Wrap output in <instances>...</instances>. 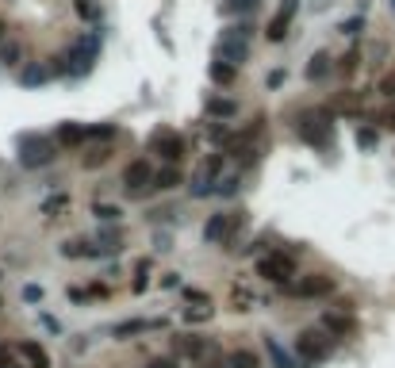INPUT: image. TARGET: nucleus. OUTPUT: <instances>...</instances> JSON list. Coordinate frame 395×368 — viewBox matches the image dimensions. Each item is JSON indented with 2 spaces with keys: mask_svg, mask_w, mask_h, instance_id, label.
Returning a JSON list of instances; mask_svg holds the SVG:
<instances>
[{
  "mask_svg": "<svg viewBox=\"0 0 395 368\" xmlns=\"http://www.w3.org/2000/svg\"><path fill=\"white\" fill-rule=\"evenodd\" d=\"M330 107H311V112H303L300 119H295V135L303 138L307 146H315V150H326L330 146Z\"/></svg>",
  "mask_w": 395,
  "mask_h": 368,
  "instance_id": "nucleus-1",
  "label": "nucleus"
},
{
  "mask_svg": "<svg viewBox=\"0 0 395 368\" xmlns=\"http://www.w3.org/2000/svg\"><path fill=\"white\" fill-rule=\"evenodd\" d=\"M173 353H180V357H215V342H208V337H196V334H177L173 337Z\"/></svg>",
  "mask_w": 395,
  "mask_h": 368,
  "instance_id": "nucleus-7",
  "label": "nucleus"
},
{
  "mask_svg": "<svg viewBox=\"0 0 395 368\" xmlns=\"http://www.w3.org/2000/svg\"><path fill=\"white\" fill-rule=\"evenodd\" d=\"M246 38H249V27H246V23H238V27H226L223 38H219V46H215L219 61L238 69L242 61L249 58V43H246Z\"/></svg>",
  "mask_w": 395,
  "mask_h": 368,
  "instance_id": "nucleus-2",
  "label": "nucleus"
},
{
  "mask_svg": "<svg viewBox=\"0 0 395 368\" xmlns=\"http://www.w3.org/2000/svg\"><path fill=\"white\" fill-rule=\"evenodd\" d=\"M234 184H238V176H226V181H219V192H226V196H231Z\"/></svg>",
  "mask_w": 395,
  "mask_h": 368,
  "instance_id": "nucleus-37",
  "label": "nucleus"
},
{
  "mask_svg": "<svg viewBox=\"0 0 395 368\" xmlns=\"http://www.w3.org/2000/svg\"><path fill=\"white\" fill-rule=\"evenodd\" d=\"M77 15L81 20H100V4H93V0H77Z\"/></svg>",
  "mask_w": 395,
  "mask_h": 368,
  "instance_id": "nucleus-27",
  "label": "nucleus"
},
{
  "mask_svg": "<svg viewBox=\"0 0 395 368\" xmlns=\"http://www.w3.org/2000/svg\"><path fill=\"white\" fill-rule=\"evenodd\" d=\"M376 142V130H357V146H372Z\"/></svg>",
  "mask_w": 395,
  "mask_h": 368,
  "instance_id": "nucleus-35",
  "label": "nucleus"
},
{
  "mask_svg": "<svg viewBox=\"0 0 395 368\" xmlns=\"http://www.w3.org/2000/svg\"><path fill=\"white\" fill-rule=\"evenodd\" d=\"M0 368H20V365H12V357L4 349H0Z\"/></svg>",
  "mask_w": 395,
  "mask_h": 368,
  "instance_id": "nucleus-39",
  "label": "nucleus"
},
{
  "mask_svg": "<svg viewBox=\"0 0 395 368\" xmlns=\"http://www.w3.org/2000/svg\"><path fill=\"white\" fill-rule=\"evenodd\" d=\"M330 112L357 115V112H361V96H357V92H338V96H334V104H330Z\"/></svg>",
  "mask_w": 395,
  "mask_h": 368,
  "instance_id": "nucleus-14",
  "label": "nucleus"
},
{
  "mask_svg": "<svg viewBox=\"0 0 395 368\" xmlns=\"http://www.w3.org/2000/svg\"><path fill=\"white\" fill-rule=\"evenodd\" d=\"M234 230H238V215L219 211V215H211V219H208V227H203V238H208V242H226Z\"/></svg>",
  "mask_w": 395,
  "mask_h": 368,
  "instance_id": "nucleus-9",
  "label": "nucleus"
},
{
  "mask_svg": "<svg viewBox=\"0 0 395 368\" xmlns=\"http://www.w3.org/2000/svg\"><path fill=\"white\" fill-rule=\"evenodd\" d=\"M357 69V50H349L346 58H341V73H353Z\"/></svg>",
  "mask_w": 395,
  "mask_h": 368,
  "instance_id": "nucleus-34",
  "label": "nucleus"
},
{
  "mask_svg": "<svg viewBox=\"0 0 395 368\" xmlns=\"http://www.w3.org/2000/svg\"><path fill=\"white\" fill-rule=\"evenodd\" d=\"M208 115L231 119V115H238V104H234V100H219V96H211V100H208Z\"/></svg>",
  "mask_w": 395,
  "mask_h": 368,
  "instance_id": "nucleus-17",
  "label": "nucleus"
},
{
  "mask_svg": "<svg viewBox=\"0 0 395 368\" xmlns=\"http://www.w3.org/2000/svg\"><path fill=\"white\" fill-rule=\"evenodd\" d=\"M211 311H215L211 303H200V307H192V311H185V319H188V322H208Z\"/></svg>",
  "mask_w": 395,
  "mask_h": 368,
  "instance_id": "nucleus-26",
  "label": "nucleus"
},
{
  "mask_svg": "<svg viewBox=\"0 0 395 368\" xmlns=\"http://www.w3.org/2000/svg\"><path fill=\"white\" fill-rule=\"evenodd\" d=\"M257 0H226V12H254Z\"/></svg>",
  "mask_w": 395,
  "mask_h": 368,
  "instance_id": "nucleus-29",
  "label": "nucleus"
},
{
  "mask_svg": "<svg viewBox=\"0 0 395 368\" xmlns=\"http://www.w3.org/2000/svg\"><path fill=\"white\" fill-rule=\"evenodd\" d=\"M326 73H330V54L318 50L315 58H311V66H307V81H323Z\"/></svg>",
  "mask_w": 395,
  "mask_h": 368,
  "instance_id": "nucleus-15",
  "label": "nucleus"
},
{
  "mask_svg": "<svg viewBox=\"0 0 395 368\" xmlns=\"http://www.w3.org/2000/svg\"><path fill=\"white\" fill-rule=\"evenodd\" d=\"M295 12H300V0H284V4H280L277 12H272L269 27H265V35H269V43H280V38L288 35V27H292Z\"/></svg>",
  "mask_w": 395,
  "mask_h": 368,
  "instance_id": "nucleus-8",
  "label": "nucleus"
},
{
  "mask_svg": "<svg viewBox=\"0 0 395 368\" xmlns=\"http://www.w3.org/2000/svg\"><path fill=\"white\" fill-rule=\"evenodd\" d=\"M380 96L395 100V69H392V73H384V77H380Z\"/></svg>",
  "mask_w": 395,
  "mask_h": 368,
  "instance_id": "nucleus-28",
  "label": "nucleus"
},
{
  "mask_svg": "<svg viewBox=\"0 0 395 368\" xmlns=\"http://www.w3.org/2000/svg\"><path fill=\"white\" fill-rule=\"evenodd\" d=\"M150 150L162 153V158L169 161V165H177L180 153H185V138H180L173 127H157L154 135H150Z\"/></svg>",
  "mask_w": 395,
  "mask_h": 368,
  "instance_id": "nucleus-4",
  "label": "nucleus"
},
{
  "mask_svg": "<svg viewBox=\"0 0 395 368\" xmlns=\"http://www.w3.org/2000/svg\"><path fill=\"white\" fill-rule=\"evenodd\" d=\"M96 215H100V219H119V207H108V204H96Z\"/></svg>",
  "mask_w": 395,
  "mask_h": 368,
  "instance_id": "nucleus-33",
  "label": "nucleus"
},
{
  "mask_svg": "<svg viewBox=\"0 0 395 368\" xmlns=\"http://www.w3.org/2000/svg\"><path fill=\"white\" fill-rule=\"evenodd\" d=\"M20 353H24V357L31 360V368H50V360H47V353H42V345L24 342V345H20Z\"/></svg>",
  "mask_w": 395,
  "mask_h": 368,
  "instance_id": "nucleus-19",
  "label": "nucleus"
},
{
  "mask_svg": "<svg viewBox=\"0 0 395 368\" xmlns=\"http://www.w3.org/2000/svg\"><path fill=\"white\" fill-rule=\"evenodd\" d=\"M157 326V322H142V319H131V322H119L116 326V337H131V334H142V330Z\"/></svg>",
  "mask_w": 395,
  "mask_h": 368,
  "instance_id": "nucleus-22",
  "label": "nucleus"
},
{
  "mask_svg": "<svg viewBox=\"0 0 395 368\" xmlns=\"http://www.w3.org/2000/svg\"><path fill=\"white\" fill-rule=\"evenodd\" d=\"M146 368H177V360H173V357H157V360H150Z\"/></svg>",
  "mask_w": 395,
  "mask_h": 368,
  "instance_id": "nucleus-36",
  "label": "nucleus"
},
{
  "mask_svg": "<svg viewBox=\"0 0 395 368\" xmlns=\"http://www.w3.org/2000/svg\"><path fill=\"white\" fill-rule=\"evenodd\" d=\"M47 77H50V66H27L24 73H20V84L35 89V84H47Z\"/></svg>",
  "mask_w": 395,
  "mask_h": 368,
  "instance_id": "nucleus-16",
  "label": "nucleus"
},
{
  "mask_svg": "<svg viewBox=\"0 0 395 368\" xmlns=\"http://www.w3.org/2000/svg\"><path fill=\"white\" fill-rule=\"evenodd\" d=\"M392 8H395V0H392Z\"/></svg>",
  "mask_w": 395,
  "mask_h": 368,
  "instance_id": "nucleus-42",
  "label": "nucleus"
},
{
  "mask_svg": "<svg viewBox=\"0 0 395 368\" xmlns=\"http://www.w3.org/2000/svg\"><path fill=\"white\" fill-rule=\"evenodd\" d=\"M249 303H254V299H249V291L234 288V311H249Z\"/></svg>",
  "mask_w": 395,
  "mask_h": 368,
  "instance_id": "nucleus-31",
  "label": "nucleus"
},
{
  "mask_svg": "<svg viewBox=\"0 0 395 368\" xmlns=\"http://www.w3.org/2000/svg\"><path fill=\"white\" fill-rule=\"evenodd\" d=\"M295 353H300L303 360H311V365H315V360H323L326 353H330V337L318 334V330H303V334L295 337Z\"/></svg>",
  "mask_w": 395,
  "mask_h": 368,
  "instance_id": "nucleus-6",
  "label": "nucleus"
},
{
  "mask_svg": "<svg viewBox=\"0 0 395 368\" xmlns=\"http://www.w3.org/2000/svg\"><path fill=\"white\" fill-rule=\"evenodd\" d=\"M180 184V169L177 165H165L154 173V188H177Z\"/></svg>",
  "mask_w": 395,
  "mask_h": 368,
  "instance_id": "nucleus-18",
  "label": "nucleus"
},
{
  "mask_svg": "<svg viewBox=\"0 0 395 368\" xmlns=\"http://www.w3.org/2000/svg\"><path fill=\"white\" fill-rule=\"evenodd\" d=\"M265 345H269V357L277 360V368H300V365H295V360L288 357V353H284V349H280L277 342H272V337H265Z\"/></svg>",
  "mask_w": 395,
  "mask_h": 368,
  "instance_id": "nucleus-23",
  "label": "nucleus"
},
{
  "mask_svg": "<svg viewBox=\"0 0 395 368\" xmlns=\"http://www.w3.org/2000/svg\"><path fill=\"white\" fill-rule=\"evenodd\" d=\"M380 123H384L387 130H395V112H387V115H384V119H380Z\"/></svg>",
  "mask_w": 395,
  "mask_h": 368,
  "instance_id": "nucleus-40",
  "label": "nucleus"
},
{
  "mask_svg": "<svg viewBox=\"0 0 395 368\" xmlns=\"http://www.w3.org/2000/svg\"><path fill=\"white\" fill-rule=\"evenodd\" d=\"M0 38H4V23H0Z\"/></svg>",
  "mask_w": 395,
  "mask_h": 368,
  "instance_id": "nucleus-41",
  "label": "nucleus"
},
{
  "mask_svg": "<svg viewBox=\"0 0 395 368\" xmlns=\"http://www.w3.org/2000/svg\"><path fill=\"white\" fill-rule=\"evenodd\" d=\"M257 273H261L265 280H272V284H288L295 276V261L288 257V253H269V257L257 261Z\"/></svg>",
  "mask_w": 395,
  "mask_h": 368,
  "instance_id": "nucleus-5",
  "label": "nucleus"
},
{
  "mask_svg": "<svg viewBox=\"0 0 395 368\" xmlns=\"http://www.w3.org/2000/svg\"><path fill=\"white\" fill-rule=\"evenodd\" d=\"M226 368H261V365H257V357L249 349H238V353L226 357Z\"/></svg>",
  "mask_w": 395,
  "mask_h": 368,
  "instance_id": "nucleus-21",
  "label": "nucleus"
},
{
  "mask_svg": "<svg viewBox=\"0 0 395 368\" xmlns=\"http://www.w3.org/2000/svg\"><path fill=\"white\" fill-rule=\"evenodd\" d=\"M16 58H20V46L16 43H8L4 50H0V61H8V66H16Z\"/></svg>",
  "mask_w": 395,
  "mask_h": 368,
  "instance_id": "nucleus-32",
  "label": "nucleus"
},
{
  "mask_svg": "<svg viewBox=\"0 0 395 368\" xmlns=\"http://www.w3.org/2000/svg\"><path fill=\"white\" fill-rule=\"evenodd\" d=\"M85 142V123H62L54 135V146H81Z\"/></svg>",
  "mask_w": 395,
  "mask_h": 368,
  "instance_id": "nucleus-12",
  "label": "nucleus"
},
{
  "mask_svg": "<svg viewBox=\"0 0 395 368\" xmlns=\"http://www.w3.org/2000/svg\"><path fill=\"white\" fill-rule=\"evenodd\" d=\"M146 284H150V265H146V261H139V280H134V291H146Z\"/></svg>",
  "mask_w": 395,
  "mask_h": 368,
  "instance_id": "nucleus-30",
  "label": "nucleus"
},
{
  "mask_svg": "<svg viewBox=\"0 0 395 368\" xmlns=\"http://www.w3.org/2000/svg\"><path fill=\"white\" fill-rule=\"evenodd\" d=\"M323 326L330 330V334H341V337H349L357 330V322L349 319V314H334V311H326L323 314Z\"/></svg>",
  "mask_w": 395,
  "mask_h": 368,
  "instance_id": "nucleus-13",
  "label": "nucleus"
},
{
  "mask_svg": "<svg viewBox=\"0 0 395 368\" xmlns=\"http://www.w3.org/2000/svg\"><path fill=\"white\" fill-rule=\"evenodd\" d=\"M58 146H54V138H47V135H24L20 138V165L24 169H42V165H50V161L58 158Z\"/></svg>",
  "mask_w": 395,
  "mask_h": 368,
  "instance_id": "nucleus-3",
  "label": "nucleus"
},
{
  "mask_svg": "<svg viewBox=\"0 0 395 368\" xmlns=\"http://www.w3.org/2000/svg\"><path fill=\"white\" fill-rule=\"evenodd\" d=\"M108 158H111V146H108V142H100V146H93V150H88L81 161H85V169H100Z\"/></svg>",
  "mask_w": 395,
  "mask_h": 368,
  "instance_id": "nucleus-20",
  "label": "nucleus"
},
{
  "mask_svg": "<svg viewBox=\"0 0 395 368\" xmlns=\"http://www.w3.org/2000/svg\"><path fill=\"white\" fill-rule=\"evenodd\" d=\"M65 257H96V253H100V250H96V245H88V242H65Z\"/></svg>",
  "mask_w": 395,
  "mask_h": 368,
  "instance_id": "nucleus-24",
  "label": "nucleus"
},
{
  "mask_svg": "<svg viewBox=\"0 0 395 368\" xmlns=\"http://www.w3.org/2000/svg\"><path fill=\"white\" fill-rule=\"evenodd\" d=\"M150 181H154V169H150V161H146V158L131 161V165L123 169V184H127V192H142Z\"/></svg>",
  "mask_w": 395,
  "mask_h": 368,
  "instance_id": "nucleus-11",
  "label": "nucleus"
},
{
  "mask_svg": "<svg viewBox=\"0 0 395 368\" xmlns=\"http://www.w3.org/2000/svg\"><path fill=\"white\" fill-rule=\"evenodd\" d=\"M211 81H215V84H231V81H234V66H223V61H215V66H211Z\"/></svg>",
  "mask_w": 395,
  "mask_h": 368,
  "instance_id": "nucleus-25",
  "label": "nucleus"
},
{
  "mask_svg": "<svg viewBox=\"0 0 395 368\" xmlns=\"http://www.w3.org/2000/svg\"><path fill=\"white\" fill-rule=\"evenodd\" d=\"M330 291H334V280L323 273H311L295 284V296H303V299H323V296H330Z\"/></svg>",
  "mask_w": 395,
  "mask_h": 368,
  "instance_id": "nucleus-10",
  "label": "nucleus"
},
{
  "mask_svg": "<svg viewBox=\"0 0 395 368\" xmlns=\"http://www.w3.org/2000/svg\"><path fill=\"white\" fill-rule=\"evenodd\" d=\"M341 31H346V35H357V31H361V20H346V23H341Z\"/></svg>",
  "mask_w": 395,
  "mask_h": 368,
  "instance_id": "nucleus-38",
  "label": "nucleus"
}]
</instances>
